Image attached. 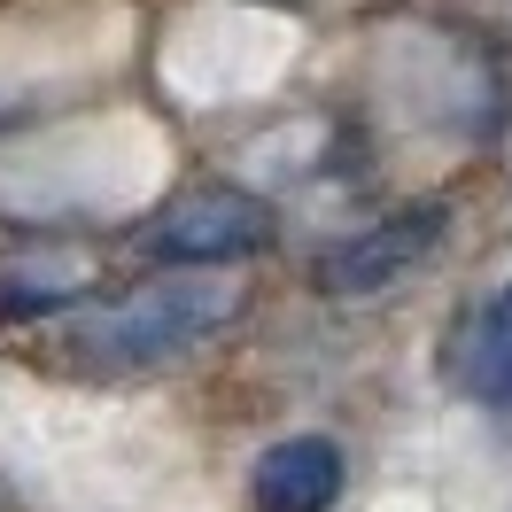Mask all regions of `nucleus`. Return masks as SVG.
I'll return each mask as SVG.
<instances>
[{"label":"nucleus","instance_id":"obj_1","mask_svg":"<svg viewBox=\"0 0 512 512\" xmlns=\"http://www.w3.org/2000/svg\"><path fill=\"white\" fill-rule=\"evenodd\" d=\"M233 319H241V288H225V280H194V272H171V280H156V288L125 295L117 311L86 319L78 334H63V350H78L86 365H109V373H132V365L194 357L202 342H218Z\"/></svg>","mask_w":512,"mask_h":512},{"label":"nucleus","instance_id":"obj_3","mask_svg":"<svg viewBox=\"0 0 512 512\" xmlns=\"http://www.w3.org/2000/svg\"><path fill=\"white\" fill-rule=\"evenodd\" d=\"M443 225H450L443 202H404V210H388L381 225H365V233H350V241H334V249L311 264V280H319V295H334V303H350V295H381V288H396L412 264H427V256L443 249Z\"/></svg>","mask_w":512,"mask_h":512},{"label":"nucleus","instance_id":"obj_2","mask_svg":"<svg viewBox=\"0 0 512 512\" xmlns=\"http://www.w3.org/2000/svg\"><path fill=\"white\" fill-rule=\"evenodd\" d=\"M140 249L156 264H249V256L272 249V210L256 202L249 187H187L156 210V225L140 233Z\"/></svg>","mask_w":512,"mask_h":512},{"label":"nucleus","instance_id":"obj_4","mask_svg":"<svg viewBox=\"0 0 512 512\" xmlns=\"http://www.w3.org/2000/svg\"><path fill=\"white\" fill-rule=\"evenodd\" d=\"M450 388L489 412H512V280L489 288L450 334Z\"/></svg>","mask_w":512,"mask_h":512},{"label":"nucleus","instance_id":"obj_5","mask_svg":"<svg viewBox=\"0 0 512 512\" xmlns=\"http://www.w3.org/2000/svg\"><path fill=\"white\" fill-rule=\"evenodd\" d=\"M249 497H256V512H326L342 497V450L326 443V435L272 443L249 474Z\"/></svg>","mask_w":512,"mask_h":512}]
</instances>
